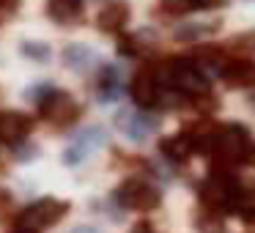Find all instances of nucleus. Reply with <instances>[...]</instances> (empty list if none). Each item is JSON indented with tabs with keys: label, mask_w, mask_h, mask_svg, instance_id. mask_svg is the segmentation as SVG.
<instances>
[{
	"label": "nucleus",
	"mask_w": 255,
	"mask_h": 233,
	"mask_svg": "<svg viewBox=\"0 0 255 233\" xmlns=\"http://www.w3.org/2000/svg\"><path fill=\"white\" fill-rule=\"evenodd\" d=\"M200 203L211 211H233L242 214L244 209H253V192L239 184L231 167H211V176L200 187Z\"/></svg>",
	"instance_id": "f257e3e1"
},
{
	"label": "nucleus",
	"mask_w": 255,
	"mask_h": 233,
	"mask_svg": "<svg viewBox=\"0 0 255 233\" xmlns=\"http://www.w3.org/2000/svg\"><path fill=\"white\" fill-rule=\"evenodd\" d=\"M250 132L242 126V123H222L220 134H217V145H214V167H231L239 165V162L247 159L250 151Z\"/></svg>",
	"instance_id": "f03ea898"
},
{
	"label": "nucleus",
	"mask_w": 255,
	"mask_h": 233,
	"mask_svg": "<svg viewBox=\"0 0 255 233\" xmlns=\"http://www.w3.org/2000/svg\"><path fill=\"white\" fill-rule=\"evenodd\" d=\"M113 203L132 211H151L159 206V189L148 184L145 178H127L121 187L113 189Z\"/></svg>",
	"instance_id": "7ed1b4c3"
},
{
	"label": "nucleus",
	"mask_w": 255,
	"mask_h": 233,
	"mask_svg": "<svg viewBox=\"0 0 255 233\" xmlns=\"http://www.w3.org/2000/svg\"><path fill=\"white\" fill-rule=\"evenodd\" d=\"M39 116L52 126H72L80 118V105L66 94V91L50 88L39 99Z\"/></svg>",
	"instance_id": "20e7f679"
},
{
	"label": "nucleus",
	"mask_w": 255,
	"mask_h": 233,
	"mask_svg": "<svg viewBox=\"0 0 255 233\" xmlns=\"http://www.w3.org/2000/svg\"><path fill=\"white\" fill-rule=\"evenodd\" d=\"M66 214H69V203H66V200L41 198V200H36V203H30L28 209L19 211L17 222H19V225L33 228V231H41V228L58 225V222H61Z\"/></svg>",
	"instance_id": "39448f33"
},
{
	"label": "nucleus",
	"mask_w": 255,
	"mask_h": 233,
	"mask_svg": "<svg viewBox=\"0 0 255 233\" xmlns=\"http://www.w3.org/2000/svg\"><path fill=\"white\" fill-rule=\"evenodd\" d=\"M132 96L143 110H156L162 107V83L156 66H143L132 80Z\"/></svg>",
	"instance_id": "423d86ee"
},
{
	"label": "nucleus",
	"mask_w": 255,
	"mask_h": 233,
	"mask_svg": "<svg viewBox=\"0 0 255 233\" xmlns=\"http://www.w3.org/2000/svg\"><path fill=\"white\" fill-rule=\"evenodd\" d=\"M30 129H33L30 116L19 110H0V143L3 145H11V148L22 145Z\"/></svg>",
	"instance_id": "0eeeda50"
},
{
	"label": "nucleus",
	"mask_w": 255,
	"mask_h": 233,
	"mask_svg": "<svg viewBox=\"0 0 255 233\" xmlns=\"http://www.w3.org/2000/svg\"><path fill=\"white\" fill-rule=\"evenodd\" d=\"M220 74L231 88H253L255 85V61H247V58L225 61Z\"/></svg>",
	"instance_id": "6e6552de"
},
{
	"label": "nucleus",
	"mask_w": 255,
	"mask_h": 233,
	"mask_svg": "<svg viewBox=\"0 0 255 233\" xmlns=\"http://www.w3.org/2000/svg\"><path fill=\"white\" fill-rule=\"evenodd\" d=\"M127 19H129V6H127V3H124V0H110V3H105V6H102L96 22H99L102 30L118 33V30L127 25Z\"/></svg>",
	"instance_id": "1a4fd4ad"
},
{
	"label": "nucleus",
	"mask_w": 255,
	"mask_h": 233,
	"mask_svg": "<svg viewBox=\"0 0 255 233\" xmlns=\"http://www.w3.org/2000/svg\"><path fill=\"white\" fill-rule=\"evenodd\" d=\"M159 154L165 156L167 162H173V165H184V162L195 154V148H192V143H189L187 132H178L176 137H165V140H162V143H159Z\"/></svg>",
	"instance_id": "9d476101"
},
{
	"label": "nucleus",
	"mask_w": 255,
	"mask_h": 233,
	"mask_svg": "<svg viewBox=\"0 0 255 233\" xmlns=\"http://www.w3.org/2000/svg\"><path fill=\"white\" fill-rule=\"evenodd\" d=\"M156 123L151 118H145L143 113H132V116H121V132L127 134L134 143H143L151 132H154Z\"/></svg>",
	"instance_id": "9b49d317"
},
{
	"label": "nucleus",
	"mask_w": 255,
	"mask_h": 233,
	"mask_svg": "<svg viewBox=\"0 0 255 233\" xmlns=\"http://www.w3.org/2000/svg\"><path fill=\"white\" fill-rule=\"evenodd\" d=\"M47 11L61 25H69L74 19H80V14H83V0H47Z\"/></svg>",
	"instance_id": "f8f14e48"
},
{
	"label": "nucleus",
	"mask_w": 255,
	"mask_h": 233,
	"mask_svg": "<svg viewBox=\"0 0 255 233\" xmlns=\"http://www.w3.org/2000/svg\"><path fill=\"white\" fill-rule=\"evenodd\" d=\"M195 225H198L200 233H222L225 231V228H222L220 211H211V209H209V214H200L198 220H195Z\"/></svg>",
	"instance_id": "ddd939ff"
},
{
	"label": "nucleus",
	"mask_w": 255,
	"mask_h": 233,
	"mask_svg": "<svg viewBox=\"0 0 255 233\" xmlns=\"http://www.w3.org/2000/svg\"><path fill=\"white\" fill-rule=\"evenodd\" d=\"M8 209H11V192L8 189H0V220H6Z\"/></svg>",
	"instance_id": "4468645a"
},
{
	"label": "nucleus",
	"mask_w": 255,
	"mask_h": 233,
	"mask_svg": "<svg viewBox=\"0 0 255 233\" xmlns=\"http://www.w3.org/2000/svg\"><path fill=\"white\" fill-rule=\"evenodd\" d=\"M239 217H242L244 228H247L250 233H255V209H244V211H242V214H239Z\"/></svg>",
	"instance_id": "2eb2a0df"
},
{
	"label": "nucleus",
	"mask_w": 255,
	"mask_h": 233,
	"mask_svg": "<svg viewBox=\"0 0 255 233\" xmlns=\"http://www.w3.org/2000/svg\"><path fill=\"white\" fill-rule=\"evenodd\" d=\"M33 156H36V148H33V145H30V148H28V145H17V159H33Z\"/></svg>",
	"instance_id": "dca6fc26"
},
{
	"label": "nucleus",
	"mask_w": 255,
	"mask_h": 233,
	"mask_svg": "<svg viewBox=\"0 0 255 233\" xmlns=\"http://www.w3.org/2000/svg\"><path fill=\"white\" fill-rule=\"evenodd\" d=\"M236 44H244L242 50H255V33H244V36H239Z\"/></svg>",
	"instance_id": "f3484780"
},
{
	"label": "nucleus",
	"mask_w": 255,
	"mask_h": 233,
	"mask_svg": "<svg viewBox=\"0 0 255 233\" xmlns=\"http://www.w3.org/2000/svg\"><path fill=\"white\" fill-rule=\"evenodd\" d=\"M129 233H154V228H151V222L143 220V222H137V225H134Z\"/></svg>",
	"instance_id": "a211bd4d"
},
{
	"label": "nucleus",
	"mask_w": 255,
	"mask_h": 233,
	"mask_svg": "<svg viewBox=\"0 0 255 233\" xmlns=\"http://www.w3.org/2000/svg\"><path fill=\"white\" fill-rule=\"evenodd\" d=\"M17 3H19V0H0V14H3V11H14Z\"/></svg>",
	"instance_id": "6ab92c4d"
},
{
	"label": "nucleus",
	"mask_w": 255,
	"mask_h": 233,
	"mask_svg": "<svg viewBox=\"0 0 255 233\" xmlns=\"http://www.w3.org/2000/svg\"><path fill=\"white\" fill-rule=\"evenodd\" d=\"M8 233H39V231H33V228H28V225H14V231H8Z\"/></svg>",
	"instance_id": "aec40b11"
},
{
	"label": "nucleus",
	"mask_w": 255,
	"mask_h": 233,
	"mask_svg": "<svg viewBox=\"0 0 255 233\" xmlns=\"http://www.w3.org/2000/svg\"><path fill=\"white\" fill-rule=\"evenodd\" d=\"M72 233H99V231H96V228H91V225H77Z\"/></svg>",
	"instance_id": "412c9836"
},
{
	"label": "nucleus",
	"mask_w": 255,
	"mask_h": 233,
	"mask_svg": "<svg viewBox=\"0 0 255 233\" xmlns=\"http://www.w3.org/2000/svg\"><path fill=\"white\" fill-rule=\"evenodd\" d=\"M244 162H247V165H255V145H250V151H247V159H244Z\"/></svg>",
	"instance_id": "4be33fe9"
}]
</instances>
